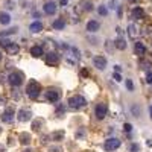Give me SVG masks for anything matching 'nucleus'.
I'll list each match as a JSON object with an SVG mask.
<instances>
[{"label": "nucleus", "instance_id": "obj_1", "mask_svg": "<svg viewBox=\"0 0 152 152\" xmlns=\"http://www.w3.org/2000/svg\"><path fill=\"white\" fill-rule=\"evenodd\" d=\"M40 91H41V85L38 84L37 81H34V79H32V81L28 84V87H26V93H28V96L32 97V99H35V97L40 96Z\"/></svg>", "mask_w": 152, "mask_h": 152}, {"label": "nucleus", "instance_id": "obj_2", "mask_svg": "<svg viewBox=\"0 0 152 152\" xmlns=\"http://www.w3.org/2000/svg\"><path fill=\"white\" fill-rule=\"evenodd\" d=\"M0 46H3L9 55H17V53L20 52L18 44H17V43H12V41H9V40H0Z\"/></svg>", "mask_w": 152, "mask_h": 152}, {"label": "nucleus", "instance_id": "obj_3", "mask_svg": "<svg viewBox=\"0 0 152 152\" xmlns=\"http://www.w3.org/2000/svg\"><path fill=\"white\" fill-rule=\"evenodd\" d=\"M87 105V100L82 97V96H73L69 99V107L73 108V110H79V108H84Z\"/></svg>", "mask_w": 152, "mask_h": 152}, {"label": "nucleus", "instance_id": "obj_4", "mask_svg": "<svg viewBox=\"0 0 152 152\" xmlns=\"http://www.w3.org/2000/svg\"><path fill=\"white\" fill-rule=\"evenodd\" d=\"M8 82L12 85V87H20L23 84V73L20 72H12L9 76H8Z\"/></svg>", "mask_w": 152, "mask_h": 152}, {"label": "nucleus", "instance_id": "obj_5", "mask_svg": "<svg viewBox=\"0 0 152 152\" xmlns=\"http://www.w3.org/2000/svg\"><path fill=\"white\" fill-rule=\"evenodd\" d=\"M119 146H120V140H119V138H116V137L108 138V140H105V143H104V149H105L107 152L116 151Z\"/></svg>", "mask_w": 152, "mask_h": 152}, {"label": "nucleus", "instance_id": "obj_6", "mask_svg": "<svg viewBox=\"0 0 152 152\" xmlns=\"http://www.w3.org/2000/svg\"><path fill=\"white\" fill-rule=\"evenodd\" d=\"M107 113H108V105H107V104H104V102H102V104H97V105H96L94 114H96V117H97L99 120L105 119Z\"/></svg>", "mask_w": 152, "mask_h": 152}, {"label": "nucleus", "instance_id": "obj_7", "mask_svg": "<svg viewBox=\"0 0 152 152\" xmlns=\"http://www.w3.org/2000/svg\"><path fill=\"white\" fill-rule=\"evenodd\" d=\"M46 99L49 100V102L55 104V102H58V100L61 99V93L58 90H55V88H50V90L46 91Z\"/></svg>", "mask_w": 152, "mask_h": 152}, {"label": "nucleus", "instance_id": "obj_8", "mask_svg": "<svg viewBox=\"0 0 152 152\" xmlns=\"http://www.w3.org/2000/svg\"><path fill=\"white\" fill-rule=\"evenodd\" d=\"M107 64H108V61H107V58L102 56V55H97V56L93 58V66H94L96 69H99V70H104V69L107 67Z\"/></svg>", "mask_w": 152, "mask_h": 152}, {"label": "nucleus", "instance_id": "obj_9", "mask_svg": "<svg viewBox=\"0 0 152 152\" xmlns=\"http://www.w3.org/2000/svg\"><path fill=\"white\" fill-rule=\"evenodd\" d=\"M12 120H14V108H12V107H8V108L3 111V114H2V122L11 123Z\"/></svg>", "mask_w": 152, "mask_h": 152}, {"label": "nucleus", "instance_id": "obj_10", "mask_svg": "<svg viewBox=\"0 0 152 152\" xmlns=\"http://www.w3.org/2000/svg\"><path fill=\"white\" fill-rule=\"evenodd\" d=\"M46 62H47L49 66L58 64V62H59V55H58L56 52H49V53L46 55Z\"/></svg>", "mask_w": 152, "mask_h": 152}, {"label": "nucleus", "instance_id": "obj_11", "mask_svg": "<svg viewBox=\"0 0 152 152\" xmlns=\"http://www.w3.org/2000/svg\"><path fill=\"white\" fill-rule=\"evenodd\" d=\"M43 9H44V12H46L47 15H53L58 8H56V3L55 2H46L44 6H43Z\"/></svg>", "mask_w": 152, "mask_h": 152}, {"label": "nucleus", "instance_id": "obj_12", "mask_svg": "<svg viewBox=\"0 0 152 152\" xmlns=\"http://www.w3.org/2000/svg\"><path fill=\"white\" fill-rule=\"evenodd\" d=\"M17 117H18L20 122H28V120H31V117H32V113H31L29 110H20Z\"/></svg>", "mask_w": 152, "mask_h": 152}, {"label": "nucleus", "instance_id": "obj_13", "mask_svg": "<svg viewBox=\"0 0 152 152\" xmlns=\"http://www.w3.org/2000/svg\"><path fill=\"white\" fill-rule=\"evenodd\" d=\"M99 28H100V24L96 20H90L87 23V31L88 32H96V31H99Z\"/></svg>", "mask_w": 152, "mask_h": 152}, {"label": "nucleus", "instance_id": "obj_14", "mask_svg": "<svg viewBox=\"0 0 152 152\" xmlns=\"http://www.w3.org/2000/svg\"><path fill=\"white\" fill-rule=\"evenodd\" d=\"M132 17L134 18H143L145 17V9L143 8H140V6H135L134 9H132Z\"/></svg>", "mask_w": 152, "mask_h": 152}, {"label": "nucleus", "instance_id": "obj_15", "mask_svg": "<svg viewBox=\"0 0 152 152\" xmlns=\"http://www.w3.org/2000/svg\"><path fill=\"white\" fill-rule=\"evenodd\" d=\"M134 50H135L137 55H145L146 53V46L143 43H140V41H137L135 46H134Z\"/></svg>", "mask_w": 152, "mask_h": 152}, {"label": "nucleus", "instance_id": "obj_16", "mask_svg": "<svg viewBox=\"0 0 152 152\" xmlns=\"http://www.w3.org/2000/svg\"><path fill=\"white\" fill-rule=\"evenodd\" d=\"M31 55H34V56H41V55H44V50H43L41 46H32V47H31Z\"/></svg>", "mask_w": 152, "mask_h": 152}, {"label": "nucleus", "instance_id": "obj_17", "mask_svg": "<svg viewBox=\"0 0 152 152\" xmlns=\"http://www.w3.org/2000/svg\"><path fill=\"white\" fill-rule=\"evenodd\" d=\"M29 29H31L32 32H40V31L43 29V23H41V21H34V23H31Z\"/></svg>", "mask_w": 152, "mask_h": 152}, {"label": "nucleus", "instance_id": "obj_18", "mask_svg": "<svg viewBox=\"0 0 152 152\" xmlns=\"http://www.w3.org/2000/svg\"><path fill=\"white\" fill-rule=\"evenodd\" d=\"M0 23L2 24H9L11 23V15L8 12H0Z\"/></svg>", "mask_w": 152, "mask_h": 152}, {"label": "nucleus", "instance_id": "obj_19", "mask_svg": "<svg viewBox=\"0 0 152 152\" xmlns=\"http://www.w3.org/2000/svg\"><path fill=\"white\" fill-rule=\"evenodd\" d=\"M18 140L21 145H29L31 143V135L29 134H20L18 135Z\"/></svg>", "mask_w": 152, "mask_h": 152}, {"label": "nucleus", "instance_id": "obj_20", "mask_svg": "<svg viewBox=\"0 0 152 152\" xmlns=\"http://www.w3.org/2000/svg\"><path fill=\"white\" fill-rule=\"evenodd\" d=\"M64 26H66V21L62 18H58V20L53 21V28L55 29H64Z\"/></svg>", "mask_w": 152, "mask_h": 152}, {"label": "nucleus", "instance_id": "obj_21", "mask_svg": "<svg viewBox=\"0 0 152 152\" xmlns=\"http://www.w3.org/2000/svg\"><path fill=\"white\" fill-rule=\"evenodd\" d=\"M114 44H116V47H117V49H120V50L126 49V41L123 40V38H117V40H116V43H114Z\"/></svg>", "mask_w": 152, "mask_h": 152}, {"label": "nucleus", "instance_id": "obj_22", "mask_svg": "<svg viewBox=\"0 0 152 152\" xmlns=\"http://www.w3.org/2000/svg\"><path fill=\"white\" fill-rule=\"evenodd\" d=\"M53 140L55 142H61L62 140V138H64V132H62V131H59V132H53Z\"/></svg>", "mask_w": 152, "mask_h": 152}, {"label": "nucleus", "instance_id": "obj_23", "mask_svg": "<svg viewBox=\"0 0 152 152\" xmlns=\"http://www.w3.org/2000/svg\"><path fill=\"white\" fill-rule=\"evenodd\" d=\"M82 6H84V11H91L93 9V3L90 2V0H85V2L82 3Z\"/></svg>", "mask_w": 152, "mask_h": 152}, {"label": "nucleus", "instance_id": "obj_24", "mask_svg": "<svg viewBox=\"0 0 152 152\" xmlns=\"http://www.w3.org/2000/svg\"><path fill=\"white\" fill-rule=\"evenodd\" d=\"M99 14H100V15H107V14H108V9H107L104 5L99 6Z\"/></svg>", "mask_w": 152, "mask_h": 152}, {"label": "nucleus", "instance_id": "obj_25", "mask_svg": "<svg viewBox=\"0 0 152 152\" xmlns=\"http://www.w3.org/2000/svg\"><path fill=\"white\" fill-rule=\"evenodd\" d=\"M126 88H128L129 91H132V90H134V82H132L131 79H128V81H126Z\"/></svg>", "mask_w": 152, "mask_h": 152}, {"label": "nucleus", "instance_id": "obj_26", "mask_svg": "<svg viewBox=\"0 0 152 152\" xmlns=\"http://www.w3.org/2000/svg\"><path fill=\"white\" fill-rule=\"evenodd\" d=\"M128 31H129V35L131 37H135V26H134V24H131V26H128Z\"/></svg>", "mask_w": 152, "mask_h": 152}, {"label": "nucleus", "instance_id": "obj_27", "mask_svg": "<svg viewBox=\"0 0 152 152\" xmlns=\"http://www.w3.org/2000/svg\"><path fill=\"white\" fill-rule=\"evenodd\" d=\"M146 82H148L149 85H152V72H148V73H146Z\"/></svg>", "mask_w": 152, "mask_h": 152}, {"label": "nucleus", "instance_id": "obj_28", "mask_svg": "<svg viewBox=\"0 0 152 152\" xmlns=\"http://www.w3.org/2000/svg\"><path fill=\"white\" fill-rule=\"evenodd\" d=\"M125 131L126 132H131L132 131V125L131 123H125Z\"/></svg>", "mask_w": 152, "mask_h": 152}, {"label": "nucleus", "instance_id": "obj_29", "mask_svg": "<svg viewBox=\"0 0 152 152\" xmlns=\"http://www.w3.org/2000/svg\"><path fill=\"white\" fill-rule=\"evenodd\" d=\"M114 79H116L117 82H120V81H122V76H120V72H117V73L114 72Z\"/></svg>", "mask_w": 152, "mask_h": 152}, {"label": "nucleus", "instance_id": "obj_30", "mask_svg": "<svg viewBox=\"0 0 152 152\" xmlns=\"http://www.w3.org/2000/svg\"><path fill=\"white\" fill-rule=\"evenodd\" d=\"M15 31H17L15 28H12V29H9V31H6V32H2V37H3V35H9V34H14Z\"/></svg>", "mask_w": 152, "mask_h": 152}, {"label": "nucleus", "instance_id": "obj_31", "mask_svg": "<svg viewBox=\"0 0 152 152\" xmlns=\"http://www.w3.org/2000/svg\"><path fill=\"white\" fill-rule=\"evenodd\" d=\"M131 152H138V149H140V148H138V145H131Z\"/></svg>", "mask_w": 152, "mask_h": 152}, {"label": "nucleus", "instance_id": "obj_32", "mask_svg": "<svg viewBox=\"0 0 152 152\" xmlns=\"http://www.w3.org/2000/svg\"><path fill=\"white\" fill-rule=\"evenodd\" d=\"M132 113H134V116H135V117H138V108H137V105L132 107Z\"/></svg>", "mask_w": 152, "mask_h": 152}, {"label": "nucleus", "instance_id": "obj_33", "mask_svg": "<svg viewBox=\"0 0 152 152\" xmlns=\"http://www.w3.org/2000/svg\"><path fill=\"white\" fill-rule=\"evenodd\" d=\"M59 2V5H62V6H66L67 3H69V0H58Z\"/></svg>", "mask_w": 152, "mask_h": 152}, {"label": "nucleus", "instance_id": "obj_34", "mask_svg": "<svg viewBox=\"0 0 152 152\" xmlns=\"http://www.w3.org/2000/svg\"><path fill=\"white\" fill-rule=\"evenodd\" d=\"M84 135H85V132H84V131H81V132L78 131V134H76V137H84Z\"/></svg>", "mask_w": 152, "mask_h": 152}, {"label": "nucleus", "instance_id": "obj_35", "mask_svg": "<svg viewBox=\"0 0 152 152\" xmlns=\"http://www.w3.org/2000/svg\"><path fill=\"white\" fill-rule=\"evenodd\" d=\"M50 152H61V149L59 148H52V149H50Z\"/></svg>", "mask_w": 152, "mask_h": 152}, {"label": "nucleus", "instance_id": "obj_36", "mask_svg": "<svg viewBox=\"0 0 152 152\" xmlns=\"http://www.w3.org/2000/svg\"><path fill=\"white\" fill-rule=\"evenodd\" d=\"M151 117H152V107H151Z\"/></svg>", "mask_w": 152, "mask_h": 152}, {"label": "nucleus", "instance_id": "obj_37", "mask_svg": "<svg viewBox=\"0 0 152 152\" xmlns=\"http://www.w3.org/2000/svg\"><path fill=\"white\" fill-rule=\"evenodd\" d=\"M0 59H2V52H0Z\"/></svg>", "mask_w": 152, "mask_h": 152}, {"label": "nucleus", "instance_id": "obj_38", "mask_svg": "<svg viewBox=\"0 0 152 152\" xmlns=\"http://www.w3.org/2000/svg\"><path fill=\"white\" fill-rule=\"evenodd\" d=\"M129 2H135V0H129Z\"/></svg>", "mask_w": 152, "mask_h": 152}]
</instances>
